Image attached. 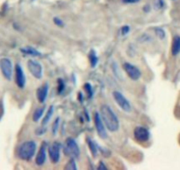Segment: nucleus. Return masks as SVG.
<instances>
[{"instance_id":"nucleus-1","label":"nucleus","mask_w":180,"mask_h":170,"mask_svg":"<svg viewBox=\"0 0 180 170\" xmlns=\"http://www.w3.org/2000/svg\"><path fill=\"white\" fill-rule=\"evenodd\" d=\"M101 118L105 127L111 132H115L119 129V120L113 110L107 105L101 107Z\"/></svg>"},{"instance_id":"nucleus-2","label":"nucleus","mask_w":180,"mask_h":170,"mask_svg":"<svg viewBox=\"0 0 180 170\" xmlns=\"http://www.w3.org/2000/svg\"><path fill=\"white\" fill-rule=\"evenodd\" d=\"M36 150V144L35 141H26L22 145H21L18 151V154L21 159L28 160L30 159Z\"/></svg>"},{"instance_id":"nucleus-3","label":"nucleus","mask_w":180,"mask_h":170,"mask_svg":"<svg viewBox=\"0 0 180 170\" xmlns=\"http://www.w3.org/2000/svg\"><path fill=\"white\" fill-rule=\"evenodd\" d=\"M64 152L72 156V158H79L80 156V148L72 138H67L65 141Z\"/></svg>"},{"instance_id":"nucleus-4","label":"nucleus","mask_w":180,"mask_h":170,"mask_svg":"<svg viewBox=\"0 0 180 170\" xmlns=\"http://www.w3.org/2000/svg\"><path fill=\"white\" fill-rule=\"evenodd\" d=\"M27 68L30 71L31 74L35 76L36 79H41L43 76V67L42 65L35 60H28L27 61Z\"/></svg>"},{"instance_id":"nucleus-5","label":"nucleus","mask_w":180,"mask_h":170,"mask_svg":"<svg viewBox=\"0 0 180 170\" xmlns=\"http://www.w3.org/2000/svg\"><path fill=\"white\" fill-rule=\"evenodd\" d=\"M113 98H114L116 103L118 105V106L123 109L125 112H130L131 111V105L127 98L123 95L119 91H114L113 92Z\"/></svg>"},{"instance_id":"nucleus-6","label":"nucleus","mask_w":180,"mask_h":170,"mask_svg":"<svg viewBox=\"0 0 180 170\" xmlns=\"http://www.w3.org/2000/svg\"><path fill=\"white\" fill-rule=\"evenodd\" d=\"M94 125H96V129L97 131L99 137L102 139L107 138L108 134H107L106 129L104 127L103 121L101 118L100 113H98L97 112H94Z\"/></svg>"},{"instance_id":"nucleus-7","label":"nucleus","mask_w":180,"mask_h":170,"mask_svg":"<svg viewBox=\"0 0 180 170\" xmlns=\"http://www.w3.org/2000/svg\"><path fill=\"white\" fill-rule=\"evenodd\" d=\"M0 68H1L2 74L5 76V78H6L7 80H11L12 74H13L12 61L6 58L0 60Z\"/></svg>"},{"instance_id":"nucleus-8","label":"nucleus","mask_w":180,"mask_h":170,"mask_svg":"<svg viewBox=\"0 0 180 170\" xmlns=\"http://www.w3.org/2000/svg\"><path fill=\"white\" fill-rule=\"evenodd\" d=\"M123 68H124L126 73L128 74V76L132 79V80H139V77H140V71L139 68H137L135 66L132 65L128 62H126L124 63V65H123Z\"/></svg>"},{"instance_id":"nucleus-9","label":"nucleus","mask_w":180,"mask_h":170,"mask_svg":"<svg viewBox=\"0 0 180 170\" xmlns=\"http://www.w3.org/2000/svg\"><path fill=\"white\" fill-rule=\"evenodd\" d=\"M134 137L137 141L140 142V143H143V142H147L149 139L150 134L149 131L144 128V127H136L134 131Z\"/></svg>"},{"instance_id":"nucleus-10","label":"nucleus","mask_w":180,"mask_h":170,"mask_svg":"<svg viewBox=\"0 0 180 170\" xmlns=\"http://www.w3.org/2000/svg\"><path fill=\"white\" fill-rule=\"evenodd\" d=\"M49 156L52 163H58L60 159V145L58 143H53L49 147Z\"/></svg>"},{"instance_id":"nucleus-11","label":"nucleus","mask_w":180,"mask_h":170,"mask_svg":"<svg viewBox=\"0 0 180 170\" xmlns=\"http://www.w3.org/2000/svg\"><path fill=\"white\" fill-rule=\"evenodd\" d=\"M15 82L18 85V87L23 88L26 83V78L23 72V69L20 64L15 66Z\"/></svg>"},{"instance_id":"nucleus-12","label":"nucleus","mask_w":180,"mask_h":170,"mask_svg":"<svg viewBox=\"0 0 180 170\" xmlns=\"http://www.w3.org/2000/svg\"><path fill=\"white\" fill-rule=\"evenodd\" d=\"M48 83H44L42 87H40L38 90H37V98H38V101L40 103H43L47 98V95H48Z\"/></svg>"},{"instance_id":"nucleus-13","label":"nucleus","mask_w":180,"mask_h":170,"mask_svg":"<svg viewBox=\"0 0 180 170\" xmlns=\"http://www.w3.org/2000/svg\"><path fill=\"white\" fill-rule=\"evenodd\" d=\"M180 52V36L176 35L173 41H172V46H171V53L173 56L177 55Z\"/></svg>"},{"instance_id":"nucleus-14","label":"nucleus","mask_w":180,"mask_h":170,"mask_svg":"<svg viewBox=\"0 0 180 170\" xmlns=\"http://www.w3.org/2000/svg\"><path fill=\"white\" fill-rule=\"evenodd\" d=\"M45 159H46V152H45V148L43 146L40 149L38 154H37V156H36L35 163L38 166H42L45 162Z\"/></svg>"},{"instance_id":"nucleus-15","label":"nucleus","mask_w":180,"mask_h":170,"mask_svg":"<svg viewBox=\"0 0 180 170\" xmlns=\"http://www.w3.org/2000/svg\"><path fill=\"white\" fill-rule=\"evenodd\" d=\"M21 51L27 55H31V56H34V57L41 55V53L38 51L35 50V48H33V47H30V46H27V47H25V48H21Z\"/></svg>"},{"instance_id":"nucleus-16","label":"nucleus","mask_w":180,"mask_h":170,"mask_svg":"<svg viewBox=\"0 0 180 170\" xmlns=\"http://www.w3.org/2000/svg\"><path fill=\"white\" fill-rule=\"evenodd\" d=\"M43 111H44V107L43 106L35 109V111L33 113V120L34 121H38L40 120V118L43 114Z\"/></svg>"},{"instance_id":"nucleus-17","label":"nucleus","mask_w":180,"mask_h":170,"mask_svg":"<svg viewBox=\"0 0 180 170\" xmlns=\"http://www.w3.org/2000/svg\"><path fill=\"white\" fill-rule=\"evenodd\" d=\"M53 111H54L53 106H50V108H49V110H48V112H47V113H46L45 117L43 118V123H42V124H43V126L46 125V124L49 122V120H50V118H51V116H52V114H53Z\"/></svg>"},{"instance_id":"nucleus-18","label":"nucleus","mask_w":180,"mask_h":170,"mask_svg":"<svg viewBox=\"0 0 180 170\" xmlns=\"http://www.w3.org/2000/svg\"><path fill=\"white\" fill-rule=\"evenodd\" d=\"M89 60H90V63H91V67L92 68L96 67L97 64V61H98V59H97L94 51H91V52L89 53Z\"/></svg>"},{"instance_id":"nucleus-19","label":"nucleus","mask_w":180,"mask_h":170,"mask_svg":"<svg viewBox=\"0 0 180 170\" xmlns=\"http://www.w3.org/2000/svg\"><path fill=\"white\" fill-rule=\"evenodd\" d=\"M88 145H89V148H90V151H91V153H92V154H93V156H94L96 157V153H97V147H96V145L94 144V142L93 141H91V140H88Z\"/></svg>"},{"instance_id":"nucleus-20","label":"nucleus","mask_w":180,"mask_h":170,"mask_svg":"<svg viewBox=\"0 0 180 170\" xmlns=\"http://www.w3.org/2000/svg\"><path fill=\"white\" fill-rule=\"evenodd\" d=\"M64 169H72V170H76L77 169V166H76V163H75L74 159H72L70 161L67 163V165H66L64 167Z\"/></svg>"},{"instance_id":"nucleus-21","label":"nucleus","mask_w":180,"mask_h":170,"mask_svg":"<svg viewBox=\"0 0 180 170\" xmlns=\"http://www.w3.org/2000/svg\"><path fill=\"white\" fill-rule=\"evenodd\" d=\"M155 34L160 39H163L165 37V32L163 28H155Z\"/></svg>"},{"instance_id":"nucleus-22","label":"nucleus","mask_w":180,"mask_h":170,"mask_svg":"<svg viewBox=\"0 0 180 170\" xmlns=\"http://www.w3.org/2000/svg\"><path fill=\"white\" fill-rule=\"evenodd\" d=\"M58 124H59V118H56V120L54 121V123L52 125V134L55 136L56 131H58Z\"/></svg>"},{"instance_id":"nucleus-23","label":"nucleus","mask_w":180,"mask_h":170,"mask_svg":"<svg viewBox=\"0 0 180 170\" xmlns=\"http://www.w3.org/2000/svg\"><path fill=\"white\" fill-rule=\"evenodd\" d=\"M85 89L87 90L88 96H89V97H91V96H92V90H91V86H90V84H88V83H86V84H85Z\"/></svg>"},{"instance_id":"nucleus-24","label":"nucleus","mask_w":180,"mask_h":170,"mask_svg":"<svg viewBox=\"0 0 180 170\" xmlns=\"http://www.w3.org/2000/svg\"><path fill=\"white\" fill-rule=\"evenodd\" d=\"M54 23L55 24H56L58 26H59V27H62L63 25H64V23H63V21L60 20V19H58V18H54Z\"/></svg>"},{"instance_id":"nucleus-25","label":"nucleus","mask_w":180,"mask_h":170,"mask_svg":"<svg viewBox=\"0 0 180 170\" xmlns=\"http://www.w3.org/2000/svg\"><path fill=\"white\" fill-rule=\"evenodd\" d=\"M129 31V27L126 26V27H122V35H126Z\"/></svg>"},{"instance_id":"nucleus-26","label":"nucleus","mask_w":180,"mask_h":170,"mask_svg":"<svg viewBox=\"0 0 180 170\" xmlns=\"http://www.w3.org/2000/svg\"><path fill=\"white\" fill-rule=\"evenodd\" d=\"M124 1L126 3H136L139 1V0H124Z\"/></svg>"}]
</instances>
